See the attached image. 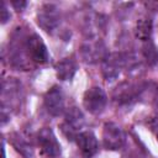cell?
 Here are the masks:
<instances>
[{"label":"cell","instance_id":"obj_1","mask_svg":"<svg viewBox=\"0 0 158 158\" xmlns=\"http://www.w3.org/2000/svg\"><path fill=\"white\" fill-rule=\"evenodd\" d=\"M23 42H25L27 56L32 63L44 64L48 60L49 54H48L47 47L37 33L23 36Z\"/></svg>","mask_w":158,"mask_h":158},{"label":"cell","instance_id":"obj_2","mask_svg":"<svg viewBox=\"0 0 158 158\" xmlns=\"http://www.w3.org/2000/svg\"><path fill=\"white\" fill-rule=\"evenodd\" d=\"M107 104L106 93L100 86L89 88L83 96V105L85 110L91 115H100L104 112Z\"/></svg>","mask_w":158,"mask_h":158},{"label":"cell","instance_id":"obj_3","mask_svg":"<svg viewBox=\"0 0 158 158\" xmlns=\"http://www.w3.org/2000/svg\"><path fill=\"white\" fill-rule=\"evenodd\" d=\"M37 23L43 31L48 33H53L54 31H57L60 25V15L58 7L53 4H46L41 9H38Z\"/></svg>","mask_w":158,"mask_h":158},{"label":"cell","instance_id":"obj_4","mask_svg":"<svg viewBox=\"0 0 158 158\" xmlns=\"http://www.w3.org/2000/svg\"><path fill=\"white\" fill-rule=\"evenodd\" d=\"M127 56L122 53H110L107 54L101 63V72L106 81H112L117 79L121 70L126 67Z\"/></svg>","mask_w":158,"mask_h":158},{"label":"cell","instance_id":"obj_5","mask_svg":"<svg viewBox=\"0 0 158 158\" xmlns=\"http://www.w3.org/2000/svg\"><path fill=\"white\" fill-rule=\"evenodd\" d=\"M126 136L123 130L115 122H106L102 127V143L106 149L118 151L123 147Z\"/></svg>","mask_w":158,"mask_h":158},{"label":"cell","instance_id":"obj_6","mask_svg":"<svg viewBox=\"0 0 158 158\" xmlns=\"http://www.w3.org/2000/svg\"><path fill=\"white\" fill-rule=\"evenodd\" d=\"M37 142L41 151L48 158H57L60 156V143L58 142L54 132L49 127H43L37 135Z\"/></svg>","mask_w":158,"mask_h":158},{"label":"cell","instance_id":"obj_7","mask_svg":"<svg viewBox=\"0 0 158 158\" xmlns=\"http://www.w3.org/2000/svg\"><path fill=\"white\" fill-rule=\"evenodd\" d=\"M44 106L49 115L57 117L65 112L64 94L59 86H52L44 95Z\"/></svg>","mask_w":158,"mask_h":158},{"label":"cell","instance_id":"obj_8","mask_svg":"<svg viewBox=\"0 0 158 158\" xmlns=\"http://www.w3.org/2000/svg\"><path fill=\"white\" fill-rule=\"evenodd\" d=\"M81 58L89 64H94L102 60L107 54L105 52V46L100 40H88L80 47Z\"/></svg>","mask_w":158,"mask_h":158},{"label":"cell","instance_id":"obj_9","mask_svg":"<svg viewBox=\"0 0 158 158\" xmlns=\"http://www.w3.org/2000/svg\"><path fill=\"white\" fill-rule=\"evenodd\" d=\"M64 123H63V131H68V137L74 136L77 137V132L84 126L85 123V117L84 114L81 112V110L77 106H72L65 111L64 115Z\"/></svg>","mask_w":158,"mask_h":158},{"label":"cell","instance_id":"obj_10","mask_svg":"<svg viewBox=\"0 0 158 158\" xmlns=\"http://www.w3.org/2000/svg\"><path fill=\"white\" fill-rule=\"evenodd\" d=\"M143 89H138L131 83L125 81V83H121L114 91V100L118 105H130L138 99Z\"/></svg>","mask_w":158,"mask_h":158},{"label":"cell","instance_id":"obj_11","mask_svg":"<svg viewBox=\"0 0 158 158\" xmlns=\"http://www.w3.org/2000/svg\"><path fill=\"white\" fill-rule=\"evenodd\" d=\"M75 142H77V146L79 147L80 152L88 158L93 157L99 151L98 138L91 131H81V132H79L77 135V137H75Z\"/></svg>","mask_w":158,"mask_h":158},{"label":"cell","instance_id":"obj_12","mask_svg":"<svg viewBox=\"0 0 158 158\" xmlns=\"http://www.w3.org/2000/svg\"><path fill=\"white\" fill-rule=\"evenodd\" d=\"M77 69H78V65L75 59H73L72 57H67L56 64V75L58 79L63 81L70 80L74 77Z\"/></svg>","mask_w":158,"mask_h":158},{"label":"cell","instance_id":"obj_13","mask_svg":"<svg viewBox=\"0 0 158 158\" xmlns=\"http://www.w3.org/2000/svg\"><path fill=\"white\" fill-rule=\"evenodd\" d=\"M152 32H153V22L148 17H141L137 20L135 26V36L139 41L148 42L152 40Z\"/></svg>","mask_w":158,"mask_h":158},{"label":"cell","instance_id":"obj_14","mask_svg":"<svg viewBox=\"0 0 158 158\" xmlns=\"http://www.w3.org/2000/svg\"><path fill=\"white\" fill-rule=\"evenodd\" d=\"M11 143L14 146V148L23 157V158H33L35 152L33 148L31 146V143H28L26 141L25 137H22L19 133H14L11 137Z\"/></svg>","mask_w":158,"mask_h":158},{"label":"cell","instance_id":"obj_15","mask_svg":"<svg viewBox=\"0 0 158 158\" xmlns=\"http://www.w3.org/2000/svg\"><path fill=\"white\" fill-rule=\"evenodd\" d=\"M142 53H143V57H144L146 62H147L149 65H156V64H158V48H157V46L152 42V40L143 43Z\"/></svg>","mask_w":158,"mask_h":158},{"label":"cell","instance_id":"obj_16","mask_svg":"<svg viewBox=\"0 0 158 158\" xmlns=\"http://www.w3.org/2000/svg\"><path fill=\"white\" fill-rule=\"evenodd\" d=\"M148 125L151 127V131L154 133L156 138L158 139V115L157 116H152L148 121Z\"/></svg>","mask_w":158,"mask_h":158},{"label":"cell","instance_id":"obj_17","mask_svg":"<svg viewBox=\"0 0 158 158\" xmlns=\"http://www.w3.org/2000/svg\"><path fill=\"white\" fill-rule=\"evenodd\" d=\"M0 17H1V22L5 23L7 20H10V12L7 11L6 4L1 2V10H0Z\"/></svg>","mask_w":158,"mask_h":158},{"label":"cell","instance_id":"obj_18","mask_svg":"<svg viewBox=\"0 0 158 158\" xmlns=\"http://www.w3.org/2000/svg\"><path fill=\"white\" fill-rule=\"evenodd\" d=\"M26 5H27L26 1H12V6H14L16 10H22Z\"/></svg>","mask_w":158,"mask_h":158},{"label":"cell","instance_id":"obj_19","mask_svg":"<svg viewBox=\"0 0 158 158\" xmlns=\"http://www.w3.org/2000/svg\"><path fill=\"white\" fill-rule=\"evenodd\" d=\"M157 106H158V99H157Z\"/></svg>","mask_w":158,"mask_h":158}]
</instances>
